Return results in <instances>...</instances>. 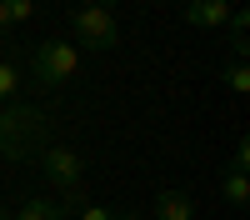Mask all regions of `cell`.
<instances>
[{
	"label": "cell",
	"instance_id": "1",
	"mask_svg": "<svg viewBox=\"0 0 250 220\" xmlns=\"http://www.w3.org/2000/svg\"><path fill=\"white\" fill-rule=\"evenodd\" d=\"M45 135H50L45 110L25 105V100H10V105H0V160H10V165L40 160V150L50 145Z\"/></svg>",
	"mask_w": 250,
	"mask_h": 220
},
{
	"label": "cell",
	"instance_id": "2",
	"mask_svg": "<svg viewBox=\"0 0 250 220\" xmlns=\"http://www.w3.org/2000/svg\"><path fill=\"white\" fill-rule=\"evenodd\" d=\"M75 75H80V50L70 45V40H40V45L30 50L35 90H60V85H70Z\"/></svg>",
	"mask_w": 250,
	"mask_h": 220
},
{
	"label": "cell",
	"instance_id": "3",
	"mask_svg": "<svg viewBox=\"0 0 250 220\" xmlns=\"http://www.w3.org/2000/svg\"><path fill=\"white\" fill-rule=\"evenodd\" d=\"M70 30H75V50H85V55H105V50L120 45V25H115L110 5H80V10H70Z\"/></svg>",
	"mask_w": 250,
	"mask_h": 220
},
{
	"label": "cell",
	"instance_id": "4",
	"mask_svg": "<svg viewBox=\"0 0 250 220\" xmlns=\"http://www.w3.org/2000/svg\"><path fill=\"white\" fill-rule=\"evenodd\" d=\"M40 170H45V180L65 195V190H80L85 160H80V150H70V145H45V150H40Z\"/></svg>",
	"mask_w": 250,
	"mask_h": 220
},
{
	"label": "cell",
	"instance_id": "5",
	"mask_svg": "<svg viewBox=\"0 0 250 220\" xmlns=\"http://www.w3.org/2000/svg\"><path fill=\"white\" fill-rule=\"evenodd\" d=\"M230 0H185V25H195V30H215L230 20Z\"/></svg>",
	"mask_w": 250,
	"mask_h": 220
},
{
	"label": "cell",
	"instance_id": "6",
	"mask_svg": "<svg viewBox=\"0 0 250 220\" xmlns=\"http://www.w3.org/2000/svg\"><path fill=\"white\" fill-rule=\"evenodd\" d=\"M150 215L155 220H195V205H190L185 190H160L155 205H150Z\"/></svg>",
	"mask_w": 250,
	"mask_h": 220
},
{
	"label": "cell",
	"instance_id": "7",
	"mask_svg": "<svg viewBox=\"0 0 250 220\" xmlns=\"http://www.w3.org/2000/svg\"><path fill=\"white\" fill-rule=\"evenodd\" d=\"M10 220H65V210H60V200L35 195V200H25V205H20V215H10Z\"/></svg>",
	"mask_w": 250,
	"mask_h": 220
},
{
	"label": "cell",
	"instance_id": "8",
	"mask_svg": "<svg viewBox=\"0 0 250 220\" xmlns=\"http://www.w3.org/2000/svg\"><path fill=\"white\" fill-rule=\"evenodd\" d=\"M20 100V65L15 60H0V105Z\"/></svg>",
	"mask_w": 250,
	"mask_h": 220
},
{
	"label": "cell",
	"instance_id": "9",
	"mask_svg": "<svg viewBox=\"0 0 250 220\" xmlns=\"http://www.w3.org/2000/svg\"><path fill=\"white\" fill-rule=\"evenodd\" d=\"M220 190H225V200H230L235 210H245V205H250V180H245V175L225 170V185H220Z\"/></svg>",
	"mask_w": 250,
	"mask_h": 220
},
{
	"label": "cell",
	"instance_id": "10",
	"mask_svg": "<svg viewBox=\"0 0 250 220\" xmlns=\"http://www.w3.org/2000/svg\"><path fill=\"white\" fill-rule=\"evenodd\" d=\"M225 85H230L235 95L250 90V65H245V60H230V70H225Z\"/></svg>",
	"mask_w": 250,
	"mask_h": 220
},
{
	"label": "cell",
	"instance_id": "11",
	"mask_svg": "<svg viewBox=\"0 0 250 220\" xmlns=\"http://www.w3.org/2000/svg\"><path fill=\"white\" fill-rule=\"evenodd\" d=\"M5 15H10V25H20V20L35 15V0H5Z\"/></svg>",
	"mask_w": 250,
	"mask_h": 220
},
{
	"label": "cell",
	"instance_id": "12",
	"mask_svg": "<svg viewBox=\"0 0 250 220\" xmlns=\"http://www.w3.org/2000/svg\"><path fill=\"white\" fill-rule=\"evenodd\" d=\"M245 165H250V140L240 135V140H235V160H230V170H235V175H245Z\"/></svg>",
	"mask_w": 250,
	"mask_h": 220
},
{
	"label": "cell",
	"instance_id": "13",
	"mask_svg": "<svg viewBox=\"0 0 250 220\" xmlns=\"http://www.w3.org/2000/svg\"><path fill=\"white\" fill-rule=\"evenodd\" d=\"M80 220H115V210H105V205H85V210H80Z\"/></svg>",
	"mask_w": 250,
	"mask_h": 220
},
{
	"label": "cell",
	"instance_id": "14",
	"mask_svg": "<svg viewBox=\"0 0 250 220\" xmlns=\"http://www.w3.org/2000/svg\"><path fill=\"white\" fill-rule=\"evenodd\" d=\"M115 220H145L140 210H115Z\"/></svg>",
	"mask_w": 250,
	"mask_h": 220
},
{
	"label": "cell",
	"instance_id": "15",
	"mask_svg": "<svg viewBox=\"0 0 250 220\" xmlns=\"http://www.w3.org/2000/svg\"><path fill=\"white\" fill-rule=\"evenodd\" d=\"M0 220H10V210H5V205H0Z\"/></svg>",
	"mask_w": 250,
	"mask_h": 220
}]
</instances>
